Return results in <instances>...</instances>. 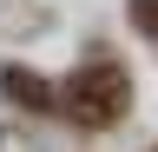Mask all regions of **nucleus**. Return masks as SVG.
<instances>
[{
  "label": "nucleus",
  "mask_w": 158,
  "mask_h": 152,
  "mask_svg": "<svg viewBox=\"0 0 158 152\" xmlns=\"http://www.w3.org/2000/svg\"><path fill=\"white\" fill-rule=\"evenodd\" d=\"M0 86H7V93H13L20 106H33V112H53V86H46V80H33V73L7 66V73H0Z\"/></svg>",
  "instance_id": "2"
},
{
  "label": "nucleus",
  "mask_w": 158,
  "mask_h": 152,
  "mask_svg": "<svg viewBox=\"0 0 158 152\" xmlns=\"http://www.w3.org/2000/svg\"><path fill=\"white\" fill-rule=\"evenodd\" d=\"M132 27L158 40V0H132Z\"/></svg>",
  "instance_id": "3"
},
{
  "label": "nucleus",
  "mask_w": 158,
  "mask_h": 152,
  "mask_svg": "<svg viewBox=\"0 0 158 152\" xmlns=\"http://www.w3.org/2000/svg\"><path fill=\"white\" fill-rule=\"evenodd\" d=\"M53 112L73 119V126H92V132L118 126V119L132 112V80H125V66H118V60H86L66 86L53 93Z\"/></svg>",
  "instance_id": "1"
}]
</instances>
